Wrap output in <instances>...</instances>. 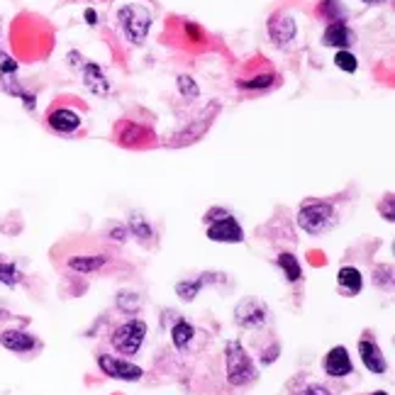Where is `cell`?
<instances>
[{"mask_svg": "<svg viewBox=\"0 0 395 395\" xmlns=\"http://www.w3.org/2000/svg\"><path fill=\"white\" fill-rule=\"evenodd\" d=\"M359 356H361V361H364V366L369 369L371 373H376V376H383L388 369V364H386V356H383V351L381 347H378L376 342H373V337H361L359 339Z\"/></svg>", "mask_w": 395, "mask_h": 395, "instance_id": "11", "label": "cell"}, {"mask_svg": "<svg viewBox=\"0 0 395 395\" xmlns=\"http://www.w3.org/2000/svg\"><path fill=\"white\" fill-rule=\"evenodd\" d=\"M195 339V327L190 325L188 320H176V325L171 327V342H173V347L176 349H188L190 347V342Z\"/></svg>", "mask_w": 395, "mask_h": 395, "instance_id": "16", "label": "cell"}, {"mask_svg": "<svg viewBox=\"0 0 395 395\" xmlns=\"http://www.w3.org/2000/svg\"><path fill=\"white\" fill-rule=\"evenodd\" d=\"M118 20H120V27H122L125 37H127L130 42H134V44L144 42L147 32H149V27H151V15L147 13L144 8H139V5H125L118 13Z\"/></svg>", "mask_w": 395, "mask_h": 395, "instance_id": "5", "label": "cell"}, {"mask_svg": "<svg viewBox=\"0 0 395 395\" xmlns=\"http://www.w3.org/2000/svg\"><path fill=\"white\" fill-rule=\"evenodd\" d=\"M178 88L181 93H183L185 98H190V101H195L198 96H200V91H198V84L190 76H178Z\"/></svg>", "mask_w": 395, "mask_h": 395, "instance_id": "25", "label": "cell"}, {"mask_svg": "<svg viewBox=\"0 0 395 395\" xmlns=\"http://www.w3.org/2000/svg\"><path fill=\"white\" fill-rule=\"evenodd\" d=\"M268 317V307L261 303V300L254 298H246L234 307V322L244 329H256L266 322Z\"/></svg>", "mask_w": 395, "mask_h": 395, "instance_id": "7", "label": "cell"}, {"mask_svg": "<svg viewBox=\"0 0 395 395\" xmlns=\"http://www.w3.org/2000/svg\"><path fill=\"white\" fill-rule=\"evenodd\" d=\"M371 395H388L386 391H376V393H371Z\"/></svg>", "mask_w": 395, "mask_h": 395, "instance_id": "32", "label": "cell"}, {"mask_svg": "<svg viewBox=\"0 0 395 395\" xmlns=\"http://www.w3.org/2000/svg\"><path fill=\"white\" fill-rule=\"evenodd\" d=\"M276 81V76L273 74H259V76H254V79H249V81H239V86L241 88H246V91H261V88H268Z\"/></svg>", "mask_w": 395, "mask_h": 395, "instance_id": "23", "label": "cell"}, {"mask_svg": "<svg viewBox=\"0 0 395 395\" xmlns=\"http://www.w3.org/2000/svg\"><path fill=\"white\" fill-rule=\"evenodd\" d=\"M137 305H139V298H137L134 293H120L118 295V307L120 310H137Z\"/></svg>", "mask_w": 395, "mask_h": 395, "instance_id": "26", "label": "cell"}, {"mask_svg": "<svg viewBox=\"0 0 395 395\" xmlns=\"http://www.w3.org/2000/svg\"><path fill=\"white\" fill-rule=\"evenodd\" d=\"M205 224H207V239L222 241V244H241L244 241L241 224L224 207H210L205 212Z\"/></svg>", "mask_w": 395, "mask_h": 395, "instance_id": "3", "label": "cell"}, {"mask_svg": "<svg viewBox=\"0 0 395 395\" xmlns=\"http://www.w3.org/2000/svg\"><path fill=\"white\" fill-rule=\"evenodd\" d=\"M276 263L281 266V271L285 273V278H288L290 283H298L300 278H303V266H300L298 256L288 254V251H283V254H278Z\"/></svg>", "mask_w": 395, "mask_h": 395, "instance_id": "18", "label": "cell"}, {"mask_svg": "<svg viewBox=\"0 0 395 395\" xmlns=\"http://www.w3.org/2000/svg\"><path fill=\"white\" fill-rule=\"evenodd\" d=\"M144 337H147V322L127 320L110 332V347L122 356H134L142 349V344H144Z\"/></svg>", "mask_w": 395, "mask_h": 395, "instance_id": "4", "label": "cell"}, {"mask_svg": "<svg viewBox=\"0 0 395 395\" xmlns=\"http://www.w3.org/2000/svg\"><path fill=\"white\" fill-rule=\"evenodd\" d=\"M84 84H86V88H91V93H98V96H105L108 88H110L105 76H103V71H101V66H96V64L84 66Z\"/></svg>", "mask_w": 395, "mask_h": 395, "instance_id": "17", "label": "cell"}, {"mask_svg": "<svg viewBox=\"0 0 395 395\" xmlns=\"http://www.w3.org/2000/svg\"><path fill=\"white\" fill-rule=\"evenodd\" d=\"M127 234H130V229H127V227H122V224H113V237H110V239H115V241H125V239H127Z\"/></svg>", "mask_w": 395, "mask_h": 395, "instance_id": "28", "label": "cell"}, {"mask_svg": "<svg viewBox=\"0 0 395 395\" xmlns=\"http://www.w3.org/2000/svg\"><path fill=\"white\" fill-rule=\"evenodd\" d=\"M207 281H210V278H207V273H202V278H195V281H181V283H176V295H178L181 300H185V303H190V300H195V295L200 293V288Z\"/></svg>", "mask_w": 395, "mask_h": 395, "instance_id": "19", "label": "cell"}, {"mask_svg": "<svg viewBox=\"0 0 395 395\" xmlns=\"http://www.w3.org/2000/svg\"><path fill=\"white\" fill-rule=\"evenodd\" d=\"M298 227L303 229L305 234H325L337 224V210H334L332 202L327 200H307L300 205L298 210Z\"/></svg>", "mask_w": 395, "mask_h": 395, "instance_id": "2", "label": "cell"}, {"mask_svg": "<svg viewBox=\"0 0 395 395\" xmlns=\"http://www.w3.org/2000/svg\"><path fill=\"white\" fill-rule=\"evenodd\" d=\"M47 122H49V127H52L54 132H59V134H71V132H76L81 127L79 113L71 110V108L52 110V113L47 115Z\"/></svg>", "mask_w": 395, "mask_h": 395, "instance_id": "14", "label": "cell"}, {"mask_svg": "<svg viewBox=\"0 0 395 395\" xmlns=\"http://www.w3.org/2000/svg\"><path fill=\"white\" fill-rule=\"evenodd\" d=\"M334 66L342 71H347V74H354L356 69H359V62H356V57L347 49H339L337 57H334Z\"/></svg>", "mask_w": 395, "mask_h": 395, "instance_id": "22", "label": "cell"}, {"mask_svg": "<svg viewBox=\"0 0 395 395\" xmlns=\"http://www.w3.org/2000/svg\"><path fill=\"white\" fill-rule=\"evenodd\" d=\"M322 369L329 378H344L354 371V364H351V356L347 347H332L327 351V356L322 359Z\"/></svg>", "mask_w": 395, "mask_h": 395, "instance_id": "10", "label": "cell"}, {"mask_svg": "<svg viewBox=\"0 0 395 395\" xmlns=\"http://www.w3.org/2000/svg\"><path fill=\"white\" fill-rule=\"evenodd\" d=\"M22 281V273H20V268L15 266V263H5V261H0V283L3 285H8V288H15Z\"/></svg>", "mask_w": 395, "mask_h": 395, "instance_id": "21", "label": "cell"}, {"mask_svg": "<svg viewBox=\"0 0 395 395\" xmlns=\"http://www.w3.org/2000/svg\"><path fill=\"white\" fill-rule=\"evenodd\" d=\"M0 344L8 351H15V354H27V351H32V349H40L37 337L25 332V329H5V332L0 334Z\"/></svg>", "mask_w": 395, "mask_h": 395, "instance_id": "12", "label": "cell"}, {"mask_svg": "<svg viewBox=\"0 0 395 395\" xmlns=\"http://www.w3.org/2000/svg\"><path fill=\"white\" fill-rule=\"evenodd\" d=\"M290 395H332V391H329L327 386H322V383L310 381V383H305L303 388H298V391H293Z\"/></svg>", "mask_w": 395, "mask_h": 395, "instance_id": "24", "label": "cell"}, {"mask_svg": "<svg viewBox=\"0 0 395 395\" xmlns=\"http://www.w3.org/2000/svg\"><path fill=\"white\" fill-rule=\"evenodd\" d=\"M364 3H369V5H381V3H386V0H364Z\"/></svg>", "mask_w": 395, "mask_h": 395, "instance_id": "31", "label": "cell"}, {"mask_svg": "<svg viewBox=\"0 0 395 395\" xmlns=\"http://www.w3.org/2000/svg\"><path fill=\"white\" fill-rule=\"evenodd\" d=\"M386 219L388 222H393V195H386Z\"/></svg>", "mask_w": 395, "mask_h": 395, "instance_id": "29", "label": "cell"}, {"mask_svg": "<svg viewBox=\"0 0 395 395\" xmlns=\"http://www.w3.org/2000/svg\"><path fill=\"white\" fill-rule=\"evenodd\" d=\"M113 261V254L110 251H84V254H74L66 259V266L71 271H79V273H96L101 268H105V263Z\"/></svg>", "mask_w": 395, "mask_h": 395, "instance_id": "8", "label": "cell"}, {"mask_svg": "<svg viewBox=\"0 0 395 395\" xmlns=\"http://www.w3.org/2000/svg\"><path fill=\"white\" fill-rule=\"evenodd\" d=\"M295 32H298V27H295L293 15H288L285 10L273 13L271 20H268V35H271V40L276 42L278 47H285V44L293 42Z\"/></svg>", "mask_w": 395, "mask_h": 395, "instance_id": "9", "label": "cell"}, {"mask_svg": "<svg viewBox=\"0 0 395 395\" xmlns=\"http://www.w3.org/2000/svg\"><path fill=\"white\" fill-rule=\"evenodd\" d=\"M337 283H339V290H342L347 298H354V295H359L361 285H364V278H361V271L354 266H342L337 273Z\"/></svg>", "mask_w": 395, "mask_h": 395, "instance_id": "15", "label": "cell"}, {"mask_svg": "<svg viewBox=\"0 0 395 395\" xmlns=\"http://www.w3.org/2000/svg\"><path fill=\"white\" fill-rule=\"evenodd\" d=\"M96 18H98V15L93 13V10H86V20L91 22V25H96Z\"/></svg>", "mask_w": 395, "mask_h": 395, "instance_id": "30", "label": "cell"}, {"mask_svg": "<svg viewBox=\"0 0 395 395\" xmlns=\"http://www.w3.org/2000/svg\"><path fill=\"white\" fill-rule=\"evenodd\" d=\"M224 361V378L232 388H246L259 378V369H256L254 359L246 354V349L239 342H227L222 351Z\"/></svg>", "mask_w": 395, "mask_h": 395, "instance_id": "1", "label": "cell"}, {"mask_svg": "<svg viewBox=\"0 0 395 395\" xmlns=\"http://www.w3.org/2000/svg\"><path fill=\"white\" fill-rule=\"evenodd\" d=\"M356 42L354 32L349 30V25L344 20H332L327 25V30L322 32V44L325 47H337V49H347Z\"/></svg>", "mask_w": 395, "mask_h": 395, "instance_id": "13", "label": "cell"}, {"mask_svg": "<svg viewBox=\"0 0 395 395\" xmlns=\"http://www.w3.org/2000/svg\"><path fill=\"white\" fill-rule=\"evenodd\" d=\"M0 71H3L5 76L15 74V71H18V64H15L13 59H10L8 54H3V52H0Z\"/></svg>", "mask_w": 395, "mask_h": 395, "instance_id": "27", "label": "cell"}, {"mask_svg": "<svg viewBox=\"0 0 395 395\" xmlns=\"http://www.w3.org/2000/svg\"><path fill=\"white\" fill-rule=\"evenodd\" d=\"M130 232L134 234V237H139L142 241L151 239V234H154L149 219L142 215V212H132V215H130Z\"/></svg>", "mask_w": 395, "mask_h": 395, "instance_id": "20", "label": "cell"}, {"mask_svg": "<svg viewBox=\"0 0 395 395\" xmlns=\"http://www.w3.org/2000/svg\"><path fill=\"white\" fill-rule=\"evenodd\" d=\"M98 366L101 371L110 378H118V381H142L144 371L139 366L130 364V359H120V356H110V354H101L98 356Z\"/></svg>", "mask_w": 395, "mask_h": 395, "instance_id": "6", "label": "cell"}]
</instances>
